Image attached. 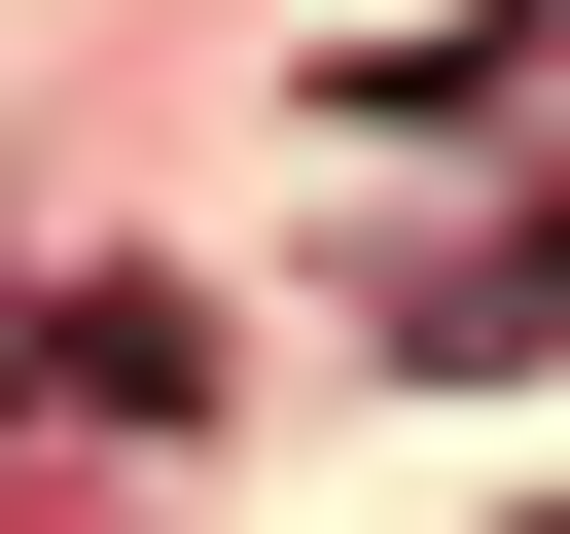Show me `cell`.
<instances>
[]
</instances>
